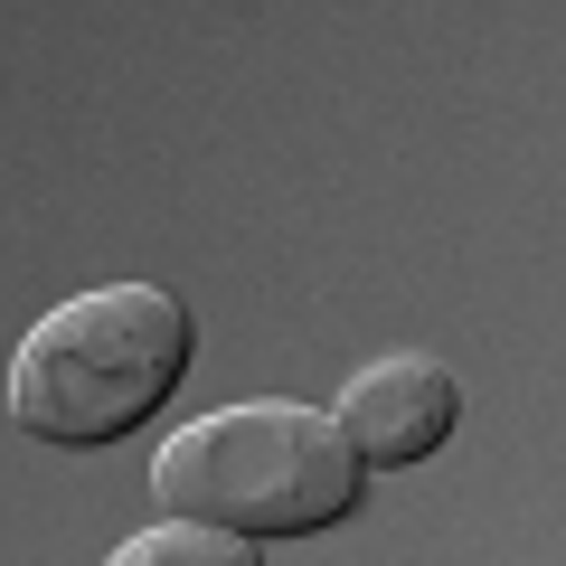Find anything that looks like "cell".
I'll use <instances>...</instances> for the list:
<instances>
[{"mask_svg": "<svg viewBox=\"0 0 566 566\" xmlns=\"http://www.w3.org/2000/svg\"><path fill=\"white\" fill-rule=\"evenodd\" d=\"M331 416H340V434L359 444L368 472H416V463H434V453L453 444L463 387H453L434 359H416V349H387V359H368L359 378L340 387Z\"/></svg>", "mask_w": 566, "mask_h": 566, "instance_id": "obj_3", "label": "cell"}, {"mask_svg": "<svg viewBox=\"0 0 566 566\" xmlns=\"http://www.w3.org/2000/svg\"><path fill=\"white\" fill-rule=\"evenodd\" d=\"M104 566H264L255 538L237 528H208V520H161V528H133Z\"/></svg>", "mask_w": 566, "mask_h": 566, "instance_id": "obj_4", "label": "cell"}, {"mask_svg": "<svg viewBox=\"0 0 566 566\" xmlns=\"http://www.w3.org/2000/svg\"><path fill=\"white\" fill-rule=\"evenodd\" d=\"M199 359V322L161 283H95L20 331L10 349V424L39 444L95 453L123 444L170 406Z\"/></svg>", "mask_w": 566, "mask_h": 566, "instance_id": "obj_1", "label": "cell"}, {"mask_svg": "<svg viewBox=\"0 0 566 566\" xmlns=\"http://www.w3.org/2000/svg\"><path fill=\"white\" fill-rule=\"evenodd\" d=\"M368 463L340 434V416L293 397H245L199 416L151 453V501L170 520H208L237 538H322V528L359 520Z\"/></svg>", "mask_w": 566, "mask_h": 566, "instance_id": "obj_2", "label": "cell"}]
</instances>
